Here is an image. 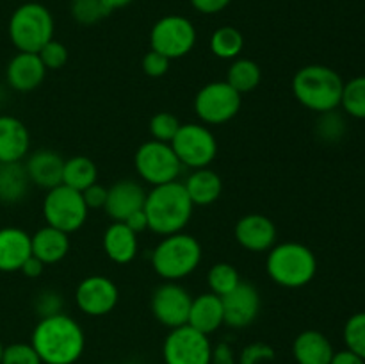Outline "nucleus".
<instances>
[{
	"label": "nucleus",
	"instance_id": "nucleus-1",
	"mask_svg": "<svg viewBox=\"0 0 365 364\" xmlns=\"http://www.w3.org/2000/svg\"><path fill=\"white\" fill-rule=\"evenodd\" d=\"M31 345L43 364H75L84 353L86 335L73 318L59 313L39 320Z\"/></svg>",
	"mask_w": 365,
	"mask_h": 364
},
{
	"label": "nucleus",
	"instance_id": "nucleus-2",
	"mask_svg": "<svg viewBox=\"0 0 365 364\" xmlns=\"http://www.w3.org/2000/svg\"><path fill=\"white\" fill-rule=\"evenodd\" d=\"M145 213L148 218V228L159 236L184 232L191 221L195 203L189 198L184 182H168V184L153 186L152 191L146 193Z\"/></svg>",
	"mask_w": 365,
	"mask_h": 364
},
{
	"label": "nucleus",
	"instance_id": "nucleus-3",
	"mask_svg": "<svg viewBox=\"0 0 365 364\" xmlns=\"http://www.w3.org/2000/svg\"><path fill=\"white\" fill-rule=\"evenodd\" d=\"M344 81L341 75L324 64H309L296 71L292 93L296 100L314 113H330L341 106Z\"/></svg>",
	"mask_w": 365,
	"mask_h": 364
},
{
	"label": "nucleus",
	"instance_id": "nucleus-4",
	"mask_svg": "<svg viewBox=\"0 0 365 364\" xmlns=\"http://www.w3.org/2000/svg\"><path fill=\"white\" fill-rule=\"evenodd\" d=\"M266 271L271 280L282 288H303L310 284L317 273L316 253L302 243H278L267 253Z\"/></svg>",
	"mask_w": 365,
	"mask_h": 364
},
{
	"label": "nucleus",
	"instance_id": "nucleus-5",
	"mask_svg": "<svg viewBox=\"0 0 365 364\" xmlns=\"http://www.w3.org/2000/svg\"><path fill=\"white\" fill-rule=\"evenodd\" d=\"M202 245L198 239L185 232L164 236L153 248L152 266L160 278L170 282L189 277L202 263Z\"/></svg>",
	"mask_w": 365,
	"mask_h": 364
},
{
	"label": "nucleus",
	"instance_id": "nucleus-6",
	"mask_svg": "<svg viewBox=\"0 0 365 364\" xmlns=\"http://www.w3.org/2000/svg\"><path fill=\"white\" fill-rule=\"evenodd\" d=\"M9 38L18 52L38 54L53 39V18L50 11L38 2L21 4L11 14Z\"/></svg>",
	"mask_w": 365,
	"mask_h": 364
},
{
	"label": "nucleus",
	"instance_id": "nucleus-7",
	"mask_svg": "<svg viewBox=\"0 0 365 364\" xmlns=\"http://www.w3.org/2000/svg\"><path fill=\"white\" fill-rule=\"evenodd\" d=\"M89 209L86 206L82 193L68 186L59 184L48 189L43 200V216L46 225L71 234L84 227Z\"/></svg>",
	"mask_w": 365,
	"mask_h": 364
},
{
	"label": "nucleus",
	"instance_id": "nucleus-8",
	"mask_svg": "<svg viewBox=\"0 0 365 364\" xmlns=\"http://www.w3.org/2000/svg\"><path fill=\"white\" fill-rule=\"evenodd\" d=\"M134 166L139 177L152 188L177 181L182 171V163L170 143L155 139H150L139 146L134 156Z\"/></svg>",
	"mask_w": 365,
	"mask_h": 364
},
{
	"label": "nucleus",
	"instance_id": "nucleus-9",
	"mask_svg": "<svg viewBox=\"0 0 365 364\" xmlns=\"http://www.w3.org/2000/svg\"><path fill=\"white\" fill-rule=\"evenodd\" d=\"M182 166L207 168L217 156V141L209 127L200 123H182L170 143Z\"/></svg>",
	"mask_w": 365,
	"mask_h": 364
},
{
	"label": "nucleus",
	"instance_id": "nucleus-10",
	"mask_svg": "<svg viewBox=\"0 0 365 364\" xmlns=\"http://www.w3.org/2000/svg\"><path fill=\"white\" fill-rule=\"evenodd\" d=\"M152 50L163 54L168 59L184 57L195 49L196 29L189 18L180 14H168L155 21L150 32Z\"/></svg>",
	"mask_w": 365,
	"mask_h": 364
},
{
	"label": "nucleus",
	"instance_id": "nucleus-11",
	"mask_svg": "<svg viewBox=\"0 0 365 364\" xmlns=\"http://www.w3.org/2000/svg\"><path fill=\"white\" fill-rule=\"evenodd\" d=\"M241 102V95L227 81H214L196 93L195 111L203 123L223 125L237 116Z\"/></svg>",
	"mask_w": 365,
	"mask_h": 364
},
{
	"label": "nucleus",
	"instance_id": "nucleus-12",
	"mask_svg": "<svg viewBox=\"0 0 365 364\" xmlns=\"http://www.w3.org/2000/svg\"><path fill=\"white\" fill-rule=\"evenodd\" d=\"M212 345L209 335L189 325L171 328L163 346L166 364H210Z\"/></svg>",
	"mask_w": 365,
	"mask_h": 364
},
{
	"label": "nucleus",
	"instance_id": "nucleus-13",
	"mask_svg": "<svg viewBox=\"0 0 365 364\" xmlns=\"http://www.w3.org/2000/svg\"><path fill=\"white\" fill-rule=\"evenodd\" d=\"M192 296L177 282H164L152 293V313L160 325L177 328L187 325Z\"/></svg>",
	"mask_w": 365,
	"mask_h": 364
},
{
	"label": "nucleus",
	"instance_id": "nucleus-14",
	"mask_svg": "<svg viewBox=\"0 0 365 364\" xmlns=\"http://www.w3.org/2000/svg\"><path fill=\"white\" fill-rule=\"evenodd\" d=\"M120 300L118 285L103 275H91L78 282L75 289V303L88 316H106Z\"/></svg>",
	"mask_w": 365,
	"mask_h": 364
},
{
	"label": "nucleus",
	"instance_id": "nucleus-15",
	"mask_svg": "<svg viewBox=\"0 0 365 364\" xmlns=\"http://www.w3.org/2000/svg\"><path fill=\"white\" fill-rule=\"evenodd\" d=\"M223 300L225 325L232 328H246L260 313V295L250 282L241 280L234 291L221 296Z\"/></svg>",
	"mask_w": 365,
	"mask_h": 364
},
{
	"label": "nucleus",
	"instance_id": "nucleus-16",
	"mask_svg": "<svg viewBox=\"0 0 365 364\" xmlns=\"http://www.w3.org/2000/svg\"><path fill=\"white\" fill-rule=\"evenodd\" d=\"M235 239L250 252H269L277 243V225L264 214H246L235 223Z\"/></svg>",
	"mask_w": 365,
	"mask_h": 364
},
{
	"label": "nucleus",
	"instance_id": "nucleus-17",
	"mask_svg": "<svg viewBox=\"0 0 365 364\" xmlns=\"http://www.w3.org/2000/svg\"><path fill=\"white\" fill-rule=\"evenodd\" d=\"M146 191L138 181L121 178L107 189V202L103 211L114 221H125L132 213L145 207Z\"/></svg>",
	"mask_w": 365,
	"mask_h": 364
},
{
	"label": "nucleus",
	"instance_id": "nucleus-18",
	"mask_svg": "<svg viewBox=\"0 0 365 364\" xmlns=\"http://www.w3.org/2000/svg\"><path fill=\"white\" fill-rule=\"evenodd\" d=\"M45 64L41 63L38 54L31 52H18L9 61L6 70V77L11 88L21 93H27L39 88L41 82L45 81Z\"/></svg>",
	"mask_w": 365,
	"mask_h": 364
},
{
	"label": "nucleus",
	"instance_id": "nucleus-19",
	"mask_svg": "<svg viewBox=\"0 0 365 364\" xmlns=\"http://www.w3.org/2000/svg\"><path fill=\"white\" fill-rule=\"evenodd\" d=\"M63 157L48 148L36 150L34 153L29 156L27 163H25V171L29 175V181L32 184L39 186V188L46 189V191L63 184Z\"/></svg>",
	"mask_w": 365,
	"mask_h": 364
},
{
	"label": "nucleus",
	"instance_id": "nucleus-20",
	"mask_svg": "<svg viewBox=\"0 0 365 364\" xmlns=\"http://www.w3.org/2000/svg\"><path fill=\"white\" fill-rule=\"evenodd\" d=\"M31 256V236L27 232L18 227L0 228V271H20Z\"/></svg>",
	"mask_w": 365,
	"mask_h": 364
},
{
	"label": "nucleus",
	"instance_id": "nucleus-21",
	"mask_svg": "<svg viewBox=\"0 0 365 364\" xmlns=\"http://www.w3.org/2000/svg\"><path fill=\"white\" fill-rule=\"evenodd\" d=\"M31 136L21 120L0 116V163H20L29 153Z\"/></svg>",
	"mask_w": 365,
	"mask_h": 364
},
{
	"label": "nucleus",
	"instance_id": "nucleus-22",
	"mask_svg": "<svg viewBox=\"0 0 365 364\" xmlns=\"http://www.w3.org/2000/svg\"><path fill=\"white\" fill-rule=\"evenodd\" d=\"M225 323L223 300L214 293H202L192 298L187 325L202 334L209 335Z\"/></svg>",
	"mask_w": 365,
	"mask_h": 364
},
{
	"label": "nucleus",
	"instance_id": "nucleus-23",
	"mask_svg": "<svg viewBox=\"0 0 365 364\" xmlns=\"http://www.w3.org/2000/svg\"><path fill=\"white\" fill-rule=\"evenodd\" d=\"M103 252L113 263L128 264L138 256V234L123 221H114L107 227L102 238Z\"/></svg>",
	"mask_w": 365,
	"mask_h": 364
},
{
	"label": "nucleus",
	"instance_id": "nucleus-24",
	"mask_svg": "<svg viewBox=\"0 0 365 364\" xmlns=\"http://www.w3.org/2000/svg\"><path fill=\"white\" fill-rule=\"evenodd\" d=\"M70 234L53 228L50 225L41 227L31 236L32 256L38 257L43 264H57L70 252Z\"/></svg>",
	"mask_w": 365,
	"mask_h": 364
},
{
	"label": "nucleus",
	"instance_id": "nucleus-25",
	"mask_svg": "<svg viewBox=\"0 0 365 364\" xmlns=\"http://www.w3.org/2000/svg\"><path fill=\"white\" fill-rule=\"evenodd\" d=\"M292 353L298 364H330L335 352L323 332L305 330L294 339Z\"/></svg>",
	"mask_w": 365,
	"mask_h": 364
},
{
	"label": "nucleus",
	"instance_id": "nucleus-26",
	"mask_svg": "<svg viewBox=\"0 0 365 364\" xmlns=\"http://www.w3.org/2000/svg\"><path fill=\"white\" fill-rule=\"evenodd\" d=\"M184 188L195 206H210L223 193V181L210 168H198L189 175Z\"/></svg>",
	"mask_w": 365,
	"mask_h": 364
},
{
	"label": "nucleus",
	"instance_id": "nucleus-27",
	"mask_svg": "<svg viewBox=\"0 0 365 364\" xmlns=\"http://www.w3.org/2000/svg\"><path fill=\"white\" fill-rule=\"evenodd\" d=\"M29 175L20 163H0V202H20L29 191Z\"/></svg>",
	"mask_w": 365,
	"mask_h": 364
},
{
	"label": "nucleus",
	"instance_id": "nucleus-28",
	"mask_svg": "<svg viewBox=\"0 0 365 364\" xmlns=\"http://www.w3.org/2000/svg\"><path fill=\"white\" fill-rule=\"evenodd\" d=\"M98 178V168L89 157L75 156L64 161L63 168V184L77 191H84Z\"/></svg>",
	"mask_w": 365,
	"mask_h": 364
},
{
	"label": "nucleus",
	"instance_id": "nucleus-29",
	"mask_svg": "<svg viewBox=\"0 0 365 364\" xmlns=\"http://www.w3.org/2000/svg\"><path fill=\"white\" fill-rule=\"evenodd\" d=\"M262 81V70L259 64L252 59H245V57H237L234 63L230 64L227 71V82L239 93H250L257 88Z\"/></svg>",
	"mask_w": 365,
	"mask_h": 364
},
{
	"label": "nucleus",
	"instance_id": "nucleus-30",
	"mask_svg": "<svg viewBox=\"0 0 365 364\" xmlns=\"http://www.w3.org/2000/svg\"><path fill=\"white\" fill-rule=\"evenodd\" d=\"M242 49H245V38L241 31L232 25H223L210 36V50L220 59H237Z\"/></svg>",
	"mask_w": 365,
	"mask_h": 364
},
{
	"label": "nucleus",
	"instance_id": "nucleus-31",
	"mask_svg": "<svg viewBox=\"0 0 365 364\" xmlns=\"http://www.w3.org/2000/svg\"><path fill=\"white\" fill-rule=\"evenodd\" d=\"M239 282H241V275L230 263L214 264L207 273V284H209L210 293L217 296H225L234 291Z\"/></svg>",
	"mask_w": 365,
	"mask_h": 364
},
{
	"label": "nucleus",
	"instance_id": "nucleus-32",
	"mask_svg": "<svg viewBox=\"0 0 365 364\" xmlns=\"http://www.w3.org/2000/svg\"><path fill=\"white\" fill-rule=\"evenodd\" d=\"M341 106L349 116L365 120V75L344 82Z\"/></svg>",
	"mask_w": 365,
	"mask_h": 364
},
{
	"label": "nucleus",
	"instance_id": "nucleus-33",
	"mask_svg": "<svg viewBox=\"0 0 365 364\" xmlns=\"http://www.w3.org/2000/svg\"><path fill=\"white\" fill-rule=\"evenodd\" d=\"M344 341L348 350L355 352L365 360V310L356 313L346 321Z\"/></svg>",
	"mask_w": 365,
	"mask_h": 364
},
{
	"label": "nucleus",
	"instance_id": "nucleus-34",
	"mask_svg": "<svg viewBox=\"0 0 365 364\" xmlns=\"http://www.w3.org/2000/svg\"><path fill=\"white\" fill-rule=\"evenodd\" d=\"M110 14L100 0H73L71 16L81 25H95Z\"/></svg>",
	"mask_w": 365,
	"mask_h": 364
},
{
	"label": "nucleus",
	"instance_id": "nucleus-35",
	"mask_svg": "<svg viewBox=\"0 0 365 364\" xmlns=\"http://www.w3.org/2000/svg\"><path fill=\"white\" fill-rule=\"evenodd\" d=\"M180 125L182 123L173 113L160 111V113L153 114L152 120H150V134H152V138L155 141L171 143L175 134L178 132V128H180Z\"/></svg>",
	"mask_w": 365,
	"mask_h": 364
},
{
	"label": "nucleus",
	"instance_id": "nucleus-36",
	"mask_svg": "<svg viewBox=\"0 0 365 364\" xmlns=\"http://www.w3.org/2000/svg\"><path fill=\"white\" fill-rule=\"evenodd\" d=\"M0 364H43L34 346L27 343H13L6 346L2 352V363Z\"/></svg>",
	"mask_w": 365,
	"mask_h": 364
},
{
	"label": "nucleus",
	"instance_id": "nucleus-37",
	"mask_svg": "<svg viewBox=\"0 0 365 364\" xmlns=\"http://www.w3.org/2000/svg\"><path fill=\"white\" fill-rule=\"evenodd\" d=\"M39 59L46 70H61L68 63V49L57 39H50L38 52Z\"/></svg>",
	"mask_w": 365,
	"mask_h": 364
},
{
	"label": "nucleus",
	"instance_id": "nucleus-38",
	"mask_svg": "<svg viewBox=\"0 0 365 364\" xmlns=\"http://www.w3.org/2000/svg\"><path fill=\"white\" fill-rule=\"evenodd\" d=\"M63 296L61 293L53 291V289H45L36 296V313L41 314V318L53 316V314L63 313Z\"/></svg>",
	"mask_w": 365,
	"mask_h": 364
},
{
	"label": "nucleus",
	"instance_id": "nucleus-39",
	"mask_svg": "<svg viewBox=\"0 0 365 364\" xmlns=\"http://www.w3.org/2000/svg\"><path fill=\"white\" fill-rule=\"evenodd\" d=\"M143 71H145L148 77H163V75L168 74V70H170V59L168 57H164L163 54L155 52V50H150V52H146V56L143 57Z\"/></svg>",
	"mask_w": 365,
	"mask_h": 364
},
{
	"label": "nucleus",
	"instance_id": "nucleus-40",
	"mask_svg": "<svg viewBox=\"0 0 365 364\" xmlns=\"http://www.w3.org/2000/svg\"><path fill=\"white\" fill-rule=\"evenodd\" d=\"M273 359L274 353L269 346L255 343V345H250L248 348L242 350L241 364H271Z\"/></svg>",
	"mask_w": 365,
	"mask_h": 364
},
{
	"label": "nucleus",
	"instance_id": "nucleus-41",
	"mask_svg": "<svg viewBox=\"0 0 365 364\" xmlns=\"http://www.w3.org/2000/svg\"><path fill=\"white\" fill-rule=\"evenodd\" d=\"M317 131L324 139H337L341 138L342 131H344V123H342L341 118L335 116L334 111H330V113H323Z\"/></svg>",
	"mask_w": 365,
	"mask_h": 364
},
{
	"label": "nucleus",
	"instance_id": "nucleus-42",
	"mask_svg": "<svg viewBox=\"0 0 365 364\" xmlns=\"http://www.w3.org/2000/svg\"><path fill=\"white\" fill-rule=\"evenodd\" d=\"M82 198H84L88 209H103L107 202V188L95 182L82 191Z\"/></svg>",
	"mask_w": 365,
	"mask_h": 364
},
{
	"label": "nucleus",
	"instance_id": "nucleus-43",
	"mask_svg": "<svg viewBox=\"0 0 365 364\" xmlns=\"http://www.w3.org/2000/svg\"><path fill=\"white\" fill-rule=\"evenodd\" d=\"M191 6L195 7L198 13L202 14H216L220 11H223L225 7H228V4L232 0H189Z\"/></svg>",
	"mask_w": 365,
	"mask_h": 364
},
{
	"label": "nucleus",
	"instance_id": "nucleus-44",
	"mask_svg": "<svg viewBox=\"0 0 365 364\" xmlns=\"http://www.w3.org/2000/svg\"><path fill=\"white\" fill-rule=\"evenodd\" d=\"M210 364H235V353L228 343H220L212 348Z\"/></svg>",
	"mask_w": 365,
	"mask_h": 364
},
{
	"label": "nucleus",
	"instance_id": "nucleus-45",
	"mask_svg": "<svg viewBox=\"0 0 365 364\" xmlns=\"http://www.w3.org/2000/svg\"><path fill=\"white\" fill-rule=\"evenodd\" d=\"M125 225H127L130 231H134L135 234H139V232H145L146 228H148V218H146V213L145 209L141 211H135V213H132L130 216L127 218V220L123 221Z\"/></svg>",
	"mask_w": 365,
	"mask_h": 364
},
{
	"label": "nucleus",
	"instance_id": "nucleus-46",
	"mask_svg": "<svg viewBox=\"0 0 365 364\" xmlns=\"http://www.w3.org/2000/svg\"><path fill=\"white\" fill-rule=\"evenodd\" d=\"M43 270H45V264L41 263V261L38 259V257L31 256L27 261L24 263V266H21V273L25 275V277L29 278H38L39 275L43 273Z\"/></svg>",
	"mask_w": 365,
	"mask_h": 364
},
{
	"label": "nucleus",
	"instance_id": "nucleus-47",
	"mask_svg": "<svg viewBox=\"0 0 365 364\" xmlns=\"http://www.w3.org/2000/svg\"><path fill=\"white\" fill-rule=\"evenodd\" d=\"M330 364H365V360L360 355H356L355 352L346 348L342 352H335Z\"/></svg>",
	"mask_w": 365,
	"mask_h": 364
},
{
	"label": "nucleus",
	"instance_id": "nucleus-48",
	"mask_svg": "<svg viewBox=\"0 0 365 364\" xmlns=\"http://www.w3.org/2000/svg\"><path fill=\"white\" fill-rule=\"evenodd\" d=\"M100 2L103 4V7H106L109 13H113V11L121 9V7H127L132 0H100Z\"/></svg>",
	"mask_w": 365,
	"mask_h": 364
},
{
	"label": "nucleus",
	"instance_id": "nucleus-49",
	"mask_svg": "<svg viewBox=\"0 0 365 364\" xmlns=\"http://www.w3.org/2000/svg\"><path fill=\"white\" fill-rule=\"evenodd\" d=\"M2 352H4V346L2 343H0V363H2Z\"/></svg>",
	"mask_w": 365,
	"mask_h": 364
},
{
	"label": "nucleus",
	"instance_id": "nucleus-50",
	"mask_svg": "<svg viewBox=\"0 0 365 364\" xmlns=\"http://www.w3.org/2000/svg\"><path fill=\"white\" fill-rule=\"evenodd\" d=\"M107 364H109V363H107Z\"/></svg>",
	"mask_w": 365,
	"mask_h": 364
}]
</instances>
